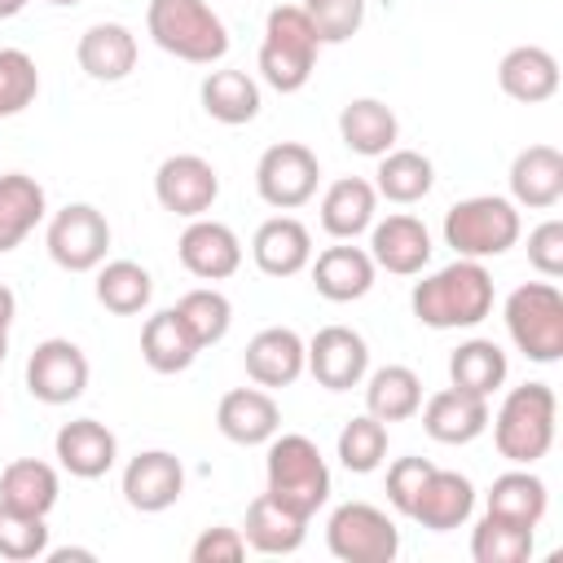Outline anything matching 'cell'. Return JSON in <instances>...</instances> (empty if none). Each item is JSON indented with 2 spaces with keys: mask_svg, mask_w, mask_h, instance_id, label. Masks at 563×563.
Returning <instances> with one entry per match:
<instances>
[{
  "mask_svg": "<svg viewBox=\"0 0 563 563\" xmlns=\"http://www.w3.org/2000/svg\"><path fill=\"white\" fill-rule=\"evenodd\" d=\"M97 303L106 308V312H114V317H136V312H145L150 308V299H154V277H150V268L145 264H136V260H106V264H97Z\"/></svg>",
  "mask_w": 563,
  "mask_h": 563,
  "instance_id": "34",
  "label": "cell"
},
{
  "mask_svg": "<svg viewBox=\"0 0 563 563\" xmlns=\"http://www.w3.org/2000/svg\"><path fill=\"white\" fill-rule=\"evenodd\" d=\"M317 53H321V40L303 4H277L260 40V79L277 92H299L317 70Z\"/></svg>",
  "mask_w": 563,
  "mask_h": 563,
  "instance_id": "5",
  "label": "cell"
},
{
  "mask_svg": "<svg viewBox=\"0 0 563 563\" xmlns=\"http://www.w3.org/2000/svg\"><path fill=\"white\" fill-rule=\"evenodd\" d=\"M510 202L528 211H550L563 198V154L554 145H528L510 163Z\"/></svg>",
  "mask_w": 563,
  "mask_h": 563,
  "instance_id": "25",
  "label": "cell"
},
{
  "mask_svg": "<svg viewBox=\"0 0 563 563\" xmlns=\"http://www.w3.org/2000/svg\"><path fill=\"white\" fill-rule=\"evenodd\" d=\"M545 506H550L545 479L532 475L528 466H515V471L497 475L493 488L484 493V515L506 519V523H519V528H537L545 519Z\"/></svg>",
  "mask_w": 563,
  "mask_h": 563,
  "instance_id": "30",
  "label": "cell"
},
{
  "mask_svg": "<svg viewBox=\"0 0 563 563\" xmlns=\"http://www.w3.org/2000/svg\"><path fill=\"white\" fill-rule=\"evenodd\" d=\"M435 471V462L431 457H396L391 466H387V501L409 519V506H413V497H418V488H422V479Z\"/></svg>",
  "mask_w": 563,
  "mask_h": 563,
  "instance_id": "45",
  "label": "cell"
},
{
  "mask_svg": "<svg viewBox=\"0 0 563 563\" xmlns=\"http://www.w3.org/2000/svg\"><path fill=\"white\" fill-rule=\"evenodd\" d=\"M44 211H48L44 185L26 172H4L0 176V255L18 251L26 242V233H35Z\"/></svg>",
  "mask_w": 563,
  "mask_h": 563,
  "instance_id": "31",
  "label": "cell"
},
{
  "mask_svg": "<svg viewBox=\"0 0 563 563\" xmlns=\"http://www.w3.org/2000/svg\"><path fill=\"white\" fill-rule=\"evenodd\" d=\"M48 4H57V9H70V4H79V0H48Z\"/></svg>",
  "mask_w": 563,
  "mask_h": 563,
  "instance_id": "51",
  "label": "cell"
},
{
  "mask_svg": "<svg viewBox=\"0 0 563 563\" xmlns=\"http://www.w3.org/2000/svg\"><path fill=\"white\" fill-rule=\"evenodd\" d=\"M523 233L519 207L501 194H475L444 211V246L462 260H493L506 255Z\"/></svg>",
  "mask_w": 563,
  "mask_h": 563,
  "instance_id": "6",
  "label": "cell"
},
{
  "mask_svg": "<svg viewBox=\"0 0 563 563\" xmlns=\"http://www.w3.org/2000/svg\"><path fill=\"white\" fill-rule=\"evenodd\" d=\"M154 198L180 220H198L220 198V172L202 154H172L154 172Z\"/></svg>",
  "mask_w": 563,
  "mask_h": 563,
  "instance_id": "11",
  "label": "cell"
},
{
  "mask_svg": "<svg viewBox=\"0 0 563 563\" xmlns=\"http://www.w3.org/2000/svg\"><path fill=\"white\" fill-rule=\"evenodd\" d=\"M13 317H18V295L0 282V330H9V325H13Z\"/></svg>",
  "mask_w": 563,
  "mask_h": 563,
  "instance_id": "48",
  "label": "cell"
},
{
  "mask_svg": "<svg viewBox=\"0 0 563 563\" xmlns=\"http://www.w3.org/2000/svg\"><path fill=\"white\" fill-rule=\"evenodd\" d=\"M242 554H246L242 528H229V523L202 528V532H198V541L189 545V559H194V563H238Z\"/></svg>",
  "mask_w": 563,
  "mask_h": 563,
  "instance_id": "47",
  "label": "cell"
},
{
  "mask_svg": "<svg viewBox=\"0 0 563 563\" xmlns=\"http://www.w3.org/2000/svg\"><path fill=\"white\" fill-rule=\"evenodd\" d=\"M409 308L427 330H471L493 312V273L484 260L457 255L453 264L413 282Z\"/></svg>",
  "mask_w": 563,
  "mask_h": 563,
  "instance_id": "1",
  "label": "cell"
},
{
  "mask_svg": "<svg viewBox=\"0 0 563 563\" xmlns=\"http://www.w3.org/2000/svg\"><path fill=\"white\" fill-rule=\"evenodd\" d=\"M422 431L435 440V444H471L488 431V400L484 396H471L462 387H444L435 396L422 400Z\"/></svg>",
  "mask_w": 563,
  "mask_h": 563,
  "instance_id": "19",
  "label": "cell"
},
{
  "mask_svg": "<svg viewBox=\"0 0 563 563\" xmlns=\"http://www.w3.org/2000/svg\"><path fill=\"white\" fill-rule=\"evenodd\" d=\"M303 356H308V343L290 325H264L246 343L242 365L255 387H290L303 374Z\"/></svg>",
  "mask_w": 563,
  "mask_h": 563,
  "instance_id": "21",
  "label": "cell"
},
{
  "mask_svg": "<svg viewBox=\"0 0 563 563\" xmlns=\"http://www.w3.org/2000/svg\"><path fill=\"white\" fill-rule=\"evenodd\" d=\"M334 449H339L343 471L369 475V471H378L383 457H387V422H378L374 413H356L352 422H343Z\"/></svg>",
  "mask_w": 563,
  "mask_h": 563,
  "instance_id": "40",
  "label": "cell"
},
{
  "mask_svg": "<svg viewBox=\"0 0 563 563\" xmlns=\"http://www.w3.org/2000/svg\"><path fill=\"white\" fill-rule=\"evenodd\" d=\"M57 471L40 457H13L4 471H0V501L26 510V515H48L57 506Z\"/></svg>",
  "mask_w": 563,
  "mask_h": 563,
  "instance_id": "38",
  "label": "cell"
},
{
  "mask_svg": "<svg viewBox=\"0 0 563 563\" xmlns=\"http://www.w3.org/2000/svg\"><path fill=\"white\" fill-rule=\"evenodd\" d=\"M40 97V70L35 57L22 48H0V119L22 114Z\"/></svg>",
  "mask_w": 563,
  "mask_h": 563,
  "instance_id": "43",
  "label": "cell"
},
{
  "mask_svg": "<svg viewBox=\"0 0 563 563\" xmlns=\"http://www.w3.org/2000/svg\"><path fill=\"white\" fill-rule=\"evenodd\" d=\"M528 264L541 277H563V220H541L528 233Z\"/></svg>",
  "mask_w": 563,
  "mask_h": 563,
  "instance_id": "46",
  "label": "cell"
},
{
  "mask_svg": "<svg viewBox=\"0 0 563 563\" xmlns=\"http://www.w3.org/2000/svg\"><path fill=\"white\" fill-rule=\"evenodd\" d=\"M136 57H141L136 35H132V26H123V22H92V26L79 35V44H75L79 70H84L88 79H97V84H119V79H128V75L136 70Z\"/></svg>",
  "mask_w": 563,
  "mask_h": 563,
  "instance_id": "20",
  "label": "cell"
},
{
  "mask_svg": "<svg viewBox=\"0 0 563 563\" xmlns=\"http://www.w3.org/2000/svg\"><path fill=\"white\" fill-rule=\"evenodd\" d=\"M145 31L163 53L189 66H216L229 53V26L207 0H150Z\"/></svg>",
  "mask_w": 563,
  "mask_h": 563,
  "instance_id": "4",
  "label": "cell"
},
{
  "mask_svg": "<svg viewBox=\"0 0 563 563\" xmlns=\"http://www.w3.org/2000/svg\"><path fill=\"white\" fill-rule=\"evenodd\" d=\"M48 260L66 273H97L110 251V220L92 202H66L44 229Z\"/></svg>",
  "mask_w": 563,
  "mask_h": 563,
  "instance_id": "9",
  "label": "cell"
},
{
  "mask_svg": "<svg viewBox=\"0 0 563 563\" xmlns=\"http://www.w3.org/2000/svg\"><path fill=\"white\" fill-rule=\"evenodd\" d=\"M22 9H26V0H0V22H4V18H18Z\"/></svg>",
  "mask_w": 563,
  "mask_h": 563,
  "instance_id": "49",
  "label": "cell"
},
{
  "mask_svg": "<svg viewBox=\"0 0 563 563\" xmlns=\"http://www.w3.org/2000/svg\"><path fill=\"white\" fill-rule=\"evenodd\" d=\"M198 97H202L207 119H216L224 128H242V123H251L260 114V84L246 70H233V66L211 70L202 79Z\"/></svg>",
  "mask_w": 563,
  "mask_h": 563,
  "instance_id": "33",
  "label": "cell"
},
{
  "mask_svg": "<svg viewBox=\"0 0 563 563\" xmlns=\"http://www.w3.org/2000/svg\"><path fill=\"white\" fill-rule=\"evenodd\" d=\"M471 515H475V484L462 471H444V466H435L422 479V488H418V497L409 506V519L431 528V532H453Z\"/></svg>",
  "mask_w": 563,
  "mask_h": 563,
  "instance_id": "18",
  "label": "cell"
},
{
  "mask_svg": "<svg viewBox=\"0 0 563 563\" xmlns=\"http://www.w3.org/2000/svg\"><path fill=\"white\" fill-rule=\"evenodd\" d=\"M431 233L418 216L409 211H391L387 220L369 224V260L396 277H413L431 264Z\"/></svg>",
  "mask_w": 563,
  "mask_h": 563,
  "instance_id": "16",
  "label": "cell"
},
{
  "mask_svg": "<svg viewBox=\"0 0 563 563\" xmlns=\"http://www.w3.org/2000/svg\"><path fill=\"white\" fill-rule=\"evenodd\" d=\"M53 453L62 471H70L75 479H101L119 457V440L106 422L75 418V422H62V431L53 435Z\"/></svg>",
  "mask_w": 563,
  "mask_h": 563,
  "instance_id": "24",
  "label": "cell"
},
{
  "mask_svg": "<svg viewBox=\"0 0 563 563\" xmlns=\"http://www.w3.org/2000/svg\"><path fill=\"white\" fill-rule=\"evenodd\" d=\"M303 13L321 44H347L365 22V0H303Z\"/></svg>",
  "mask_w": 563,
  "mask_h": 563,
  "instance_id": "44",
  "label": "cell"
},
{
  "mask_svg": "<svg viewBox=\"0 0 563 563\" xmlns=\"http://www.w3.org/2000/svg\"><path fill=\"white\" fill-rule=\"evenodd\" d=\"M198 339L185 330V321L176 317V308H163L154 317H145L141 325V361L154 374H185L198 361Z\"/></svg>",
  "mask_w": 563,
  "mask_h": 563,
  "instance_id": "32",
  "label": "cell"
},
{
  "mask_svg": "<svg viewBox=\"0 0 563 563\" xmlns=\"http://www.w3.org/2000/svg\"><path fill=\"white\" fill-rule=\"evenodd\" d=\"M506 374H510V361L493 339H466L449 356V383L484 400L506 383Z\"/></svg>",
  "mask_w": 563,
  "mask_h": 563,
  "instance_id": "35",
  "label": "cell"
},
{
  "mask_svg": "<svg viewBox=\"0 0 563 563\" xmlns=\"http://www.w3.org/2000/svg\"><path fill=\"white\" fill-rule=\"evenodd\" d=\"M88 356L70 339H44L26 356V391L40 405H70L88 391Z\"/></svg>",
  "mask_w": 563,
  "mask_h": 563,
  "instance_id": "12",
  "label": "cell"
},
{
  "mask_svg": "<svg viewBox=\"0 0 563 563\" xmlns=\"http://www.w3.org/2000/svg\"><path fill=\"white\" fill-rule=\"evenodd\" d=\"M216 427H220L224 440H233L242 449H255V444H268L282 431V409L264 387H233L216 405Z\"/></svg>",
  "mask_w": 563,
  "mask_h": 563,
  "instance_id": "17",
  "label": "cell"
},
{
  "mask_svg": "<svg viewBox=\"0 0 563 563\" xmlns=\"http://www.w3.org/2000/svg\"><path fill=\"white\" fill-rule=\"evenodd\" d=\"M264 493L282 506H290L295 515L312 519L325 501H330V466L317 449V440L286 431L268 440L264 453Z\"/></svg>",
  "mask_w": 563,
  "mask_h": 563,
  "instance_id": "3",
  "label": "cell"
},
{
  "mask_svg": "<svg viewBox=\"0 0 563 563\" xmlns=\"http://www.w3.org/2000/svg\"><path fill=\"white\" fill-rule=\"evenodd\" d=\"M325 545L343 563H391L400 554V528L374 501H343L325 519Z\"/></svg>",
  "mask_w": 563,
  "mask_h": 563,
  "instance_id": "8",
  "label": "cell"
},
{
  "mask_svg": "<svg viewBox=\"0 0 563 563\" xmlns=\"http://www.w3.org/2000/svg\"><path fill=\"white\" fill-rule=\"evenodd\" d=\"M317 185H321V163L303 141H277L255 163V194L273 211L303 207L317 194Z\"/></svg>",
  "mask_w": 563,
  "mask_h": 563,
  "instance_id": "10",
  "label": "cell"
},
{
  "mask_svg": "<svg viewBox=\"0 0 563 563\" xmlns=\"http://www.w3.org/2000/svg\"><path fill=\"white\" fill-rule=\"evenodd\" d=\"M506 334L510 343L537 361V365H554L563 356V295L554 282H523L506 295Z\"/></svg>",
  "mask_w": 563,
  "mask_h": 563,
  "instance_id": "7",
  "label": "cell"
},
{
  "mask_svg": "<svg viewBox=\"0 0 563 563\" xmlns=\"http://www.w3.org/2000/svg\"><path fill=\"white\" fill-rule=\"evenodd\" d=\"M339 136L352 154L361 158H383L387 150H396L400 141V119L387 101L378 97H356L339 110Z\"/></svg>",
  "mask_w": 563,
  "mask_h": 563,
  "instance_id": "28",
  "label": "cell"
},
{
  "mask_svg": "<svg viewBox=\"0 0 563 563\" xmlns=\"http://www.w3.org/2000/svg\"><path fill=\"white\" fill-rule=\"evenodd\" d=\"M308 537V519L295 515L290 506L273 501L268 493H260L251 506H246V519H242V541L255 550V554H295Z\"/></svg>",
  "mask_w": 563,
  "mask_h": 563,
  "instance_id": "29",
  "label": "cell"
},
{
  "mask_svg": "<svg viewBox=\"0 0 563 563\" xmlns=\"http://www.w3.org/2000/svg\"><path fill=\"white\" fill-rule=\"evenodd\" d=\"M378 211V189L365 176H339L321 194V229L334 242H352L374 224Z\"/></svg>",
  "mask_w": 563,
  "mask_h": 563,
  "instance_id": "26",
  "label": "cell"
},
{
  "mask_svg": "<svg viewBox=\"0 0 563 563\" xmlns=\"http://www.w3.org/2000/svg\"><path fill=\"white\" fill-rule=\"evenodd\" d=\"M176 255H180V268L194 273L198 282H224L242 268L238 233L224 220H211V216H198V220L185 224V233L176 242Z\"/></svg>",
  "mask_w": 563,
  "mask_h": 563,
  "instance_id": "14",
  "label": "cell"
},
{
  "mask_svg": "<svg viewBox=\"0 0 563 563\" xmlns=\"http://www.w3.org/2000/svg\"><path fill=\"white\" fill-rule=\"evenodd\" d=\"M435 185V167L427 154L418 150H387L378 158V172H374V189L378 198L396 202V207H409V202H422Z\"/></svg>",
  "mask_w": 563,
  "mask_h": 563,
  "instance_id": "36",
  "label": "cell"
},
{
  "mask_svg": "<svg viewBox=\"0 0 563 563\" xmlns=\"http://www.w3.org/2000/svg\"><path fill=\"white\" fill-rule=\"evenodd\" d=\"M497 84L510 101H523V106L550 101L559 92V62L541 44H519L497 62Z\"/></svg>",
  "mask_w": 563,
  "mask_h": 563,
  "instance_id": "27",
  "label": "cell"
},
{
  "mask_svg": "<svg viewBox=\"0 0 563 563\" xmlns=\"http://www.w3.org/2000/svg\"><path fill=\"white\" fill-rule=\"evenodd\" d=\"M176 317L185 321V330L198 339V347H211L229 334L233 325V303L216 290V286H198V290H185L176 299Z\"/></svg>",
  "mask_w": 563,
  "mask_h": 563,
  "instance_id": "39",
  "label": "cell"
},
{
  "mask_svg": "<svg viewBox=\"0 0 563 563\" xmlns=\"http://www.w3.org/2000/svg\"><path fill=\"white\" fill-rule=\"evenodd\" d=\"M251 260L264 277H295L312 264V233L295 216H268L251 238Z\"/></svg>",
  "mask_w": 563,
  "mask_h": 563,
  "instance_id": "22",
  "label": "cell"
},
{
  "mask_svg": "<svg viewBox=\"0 0 563 563\" xmlns=\"http://www.w3.org/2000/svg\"><path fill=\"white\" fill-rule=\"evenodd\" d=\"M471 559L475 563H523L532 559V528L484 515L471 532Z\"/></svg>",
  "mask_w": 563,
  "mask_h": 563,
  "instance_id": "41",
  "label": "cell"
},
{
  "mask_svg": "<svg viewBox=\"0 0 563 563\" xmlns=\"http://www.w3.org/2000/svg\"><path fill=\"white\" fill-rule=\"evenodd\" d=\"M48 554V523L44 515H26L9 501H0V559L31 563Z\"/></svg>",
  "mask_w": 563,
  "mask_h": 563,
  "instance_id": "42",
  "label": "cell"
},
{
  "mask_svg": "<svg viewBox=\"0 0 563 563\" xmlns=\"http://www.w3.org/2000/svg\"><path fill=\"white\" fill-rule=\"evenodd\" d=\"M422 409V378L409 365H383L365 383V413L378 422H405Z\"/></svg>",
  "mask_w": 563,
  "mask_h": 563,
  "instance_id": "37",
  "label": "cell"
},
{
  "mask_svg": "<svg viewBox=\"0 0 563 563\" xmlns=\"http://www.w3.org/2000/svg\"><path fill=\"white\" fill-rule=\"evenodd\" d=\"M4 356H9V330H0V365H4Z\"/></svg>",
  "mask_w": 563,
  "mask_h": 563,
  "instance_id": "50",
  "label": "cell"
},
{
  "mask_svg": "<svg viewBox=\"0 0 563 563\" xmlns=\"http://www.w3.org/2000/svg\"><path fill=\"white\" fill-rule=\"evenodd\" d=\"M185 493V466L167 449H145L123 466V501L141 515H158L176 506Z\"/></svg>",
  "mask_w": 563,
  "mask_h": 563,
  "instance_id": "15",
  "label": "cell"
},
{
  "mask_svg": "<svg viewBox=\"0 0 563 563\" xmlns=\"http://www.w3.org/2000/svg\"><path fill=\"white\" fill-rule=\"evenodd\" d=\"M303 369L325 387V391H352L369 374V343L352 325H321L308 339Z\"/></svg>",
  "mask_w": 563,
  "mask_h": 563,
  "instance_id": "13",
  "label": "cell"
},
{
  "mask_svg": "<svg viewBox=\"0 0 563 563\" xmlns=\"http://www.w3.org/2000/svg\"><path fill=\"white\" fill-rule=\"evenodd\" d=\"M554 418H559V400L550 383H519L506 391V400L497 405V413H488L493 422V444L506 462L515 466H532L550 453L554 444Z\"/></svg>",
  "mask_w": 563,
  "mask_h": 563,
  "instance_id": "2",
  "label": "cell"
},
{
  "mask_svg": "<svg viewBox=\"0 0 563 563\" xmlns=\"http://www.w3.org/2000/svg\"><path fill=\"white\" fill-rule=\"evenodd\" d=\"M308 268H312L317 295L330 299V303L365 299V295L374 290V273H378V264L369 260V251H365V246H352V242L325 246Z\"/></svg>",
  "mask_w": 563,
  "mask_h": 563,
  "instance_id": "23",
  "label": "cell"
}]
</instances>
